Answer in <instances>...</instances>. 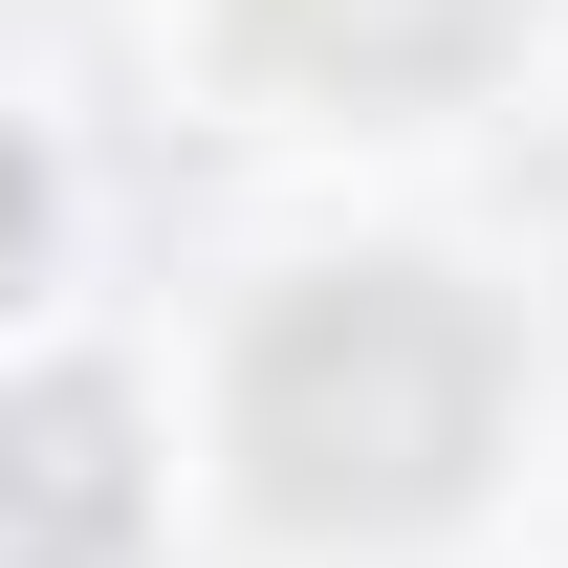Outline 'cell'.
<instances>
[{
	"instance_id": "6da1fadb",
	"label": "cell",
	"mask_w": 568,
	"mask_h": 568,
	"mask_svg": "<svg viewBox=\"0 0 568 568\" xmlns=\"http://www.w3.org/2000/svg\"><path fill=\"white\" fill-rule=\"evenodd\" d=\"M503 351L481 306H437V263H328L306 306L241 328V459L284 525H437L481 481Z\"/></svg>"
},
{
	"instance_id": "7a4b0ae2",
	"label": "cell",
	"mask_w": 568,
	"mask_h": 568,
	"mask_svg": "<svg viewBox=\"0 0 568 568\" xmlns=\"http://www.w3.org/2000/svg\"><path fill=\"white\" fill-rule=\"evenodd\" d=\"M306 88H437V44H416V0H241Z\"/></svg>"
},
{
	"instance_id": "3957f363",
	"label": "cell",
	"mask_w": 568,
	"mask_h": 568,
	"mask_svg": "<svg viewBox=\"0 0 568 568\" xmlns=\"http://www.w3.org/2000/svg\"><path fill=\"white\" fill-rule=\"evenodd\" d=\"M22 241H44V153L0 132V284H22Z\"/></svg>"
}]
</instances>
